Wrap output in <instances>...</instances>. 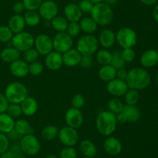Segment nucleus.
<instances>
[{"label": "nucleus", "instance_id": "nucleus-1", "mask_svg": "<svg viewBox=\"0 0 158 158\" xmlns=\"http://www.w3.org/2000/svg\"><path fill=\"white\" fill-rule=\"evenodd\" d=\"M151 81V77L148 71L141 68H134L130 70L126 79L128 88L137 91L148 88Z\"/></svg>", "mask_w": 158, "mask_h": 158}, {"label": "nucleus", "instance_id": "nucleus-2", "mask_svg": "<svg viewBox=\"0 0 158 158\" xmlns=\"http://www.w3.org/2000/svg\"><path fill=\"white\" fill-rule=\"evenodd\" d=\"M117 122L116 115L111 112L103 111L97 116L96 119V127L100 134L110 136L117 129Z\"/></svg>", "mask_w": 158, "mask_h": 158}, {"label": "nucleus", "instance_id": "nucleus-3", "mask_svg": "<svg viewBox=\"0 0 158 158\" xmlns=\"http://www.w3.org/2000/svg\"><path fill=\"white\" fill-rule=\"evenodd\" d=\"M4 94L9 103L20 104L29 96V91L23 84L12 82L6 86Z\"/></svg>", "mask_w": 158, "mask_h": 158}, {"label": "nucleus", "instance_id": "nucleus-4", "mask_svg": "<svg viewBox=\"0 0 158 158\" xmlns=\"http://www.w3.org/2000/svg\"><path fill=\"white\" fill-rule=\"evenodd\" d=\"M91 17L97 25L106 26L112 22L114 18V12L110 6L104 2H100L94 6L90 12Z\"/></svg>", "mask_w": 158, "mask_h": 158}, {"label": "nucleus", "instance_id": "nucleus-5", "mask_svg": "<svg viewBox=\"0 0 158 158\" xmlns=\"http://www.w3.org/2000/svg\"><path fill=\"white\" fill-rule=\"evenodd\" d=\"M99 41L97 37L91 34L82 36L78 40L77 49L82 55H93L97 51Z\"/></svg>", "mask_w": 158, "mask_h": 158}, {"label": "nucleus", "instance_id": "nucleus-6", "mask_svg": "<svg viewBox=\"0 0 158 158\" xmlns=\"http://www.w3.org/2000/svg\"><path fill=\"white\" fill-rule=\"evenodd\" d=\"M116 41L123 49L133 48L137 44V33L131 28L122 27L116 33Z\"/></svg>", "mask_w": 158, "mask_h": 158}, {"label": "nucleus", "instance_id": "nucleus-7", "mask_svg": "<svg viewBox=\"0 0 158 158\" xmlns=\"http://www.w3.org/2000/svg\"><path fill=\"white\" fill-rule=\"evenodd\" d=\"M19 147L23 153L28 156H35L38 154L41 149L40 140L32 133L22 136Z\"/></svg>", "mask_w": 158, "mask_h": 158}, {"label": "nucleus", "instance_id": "nucleus-8", "mask_svg": "<svg viewBox=\"0 0 158 158\" xmlns=\"http://www.w3.org/2000/svg\"><path fill=\"white\" fill-rule=\"evenodd\" d=\"M34 41H35V38L30 33L23 31V32L14 34L11 43H12V46L18 50L19 51L25 52L27 50L33 47Z\"/></svg>", "mask_w": 158, "mask_h": 158}, {"label": "nucleus", "instance_id": "nucleus-9", "mask_svg": "<svg viewBox=\"0 0 158 158\" xmlns=\"http://www.w3.org/2000/svg\"><path fill=\"white\" fill-rule=\"evenodd\" d=\"M73 37H71L66 32L57 33L52 38L53 50L62 54L73 48Z\"/></svg>", "mask_w": 158, "mask_h": 158}, {"label": "nucleus", "instance_id": "nucleus-10", "mask_svg": "<svg viewBox=\"0 0 158 158\" xmlns=\"http://www.w3.org/2000/svg\"><path fill=\"white\" fill-rule=\"evenodd\" d=\"M58 137L60 142L66 147H73L79 141V134L77 129L68 125L59 130Z\"/></svg>", "mask_w": 158, "mask_h": 158}, {"label": "nucleus", "instance_id": "nucleus-11", "mask_svg": "<svg viewBox=\"0 0 158 158\" xmlns=\"http://www.w3.org/2000/svg\"><path fill=\"white\" fill-rule=\"evenodd\" d=\"M35 48L40 55L46 56L53 50L52 39L46 33H41L36 36L34 41Z\"/></svg>", "mask_w": 158, "mask_h": 158}, {"label": "nucleus", "instance_id": "nucleus-12", "mask_svg": "<svg viewBox=\"0 0 158 158\" xmlns=\"http://www.w3.org/2000/svg\"><path fill=\"white\" fill-rule=\"evenodd\" d=\"M58 6L52 0H46L43 2L39 8V14L43 20L51 21L58 14Z\"/></svg>", "mask_w": 158, "mask_h": 158}, {"label": "nucleus", "instance_id": "nucleus-13", "mask_svg": "<svg viewBox=\"0 0 158 158\" xmlns=\"http://www.w3.org/2000/svg\"><path fill=\"white\" fill-rule=\"evenodd\" d=\"M65 121L68 126L78 129L83 122V115L80 109L70 107L65 114Z\"/></svg>", "mask_w": 158, "mask_h": 158}, {"label": "nucleus", "instance_id": "nucleus-14", "mask_svg": "<svg viewBox=\"0 0 158 158\" xmlns=\"http://www.w3.org/2000/svg\"><path fill=\"white\" fill-rule=\"evenodd\" d=\"M129 89L126 81L120 80L118 78H114L110 81L107 82L106 91L109 94L114 97H121L125 94L127 91Z\"/></svg>", "mask_w": 158, "mask_h": 158}, {"label": "nucleus", "instance_id": "nucleus-15", "mask_svg": "<svg viewBox=\"0 0 158 158\" xmlns=\"http://www.w3.org/2000/svg\"><path fill=\"white\" fill-rule=\"evenodd\" d=\"M45 64H46V67H47L48 69L51 70V71L60 70L63 65V54L55 50H52V52L46 55Z\"/></svg>", "mask_w": 158, "mask_h": 158}, {"label": "nucleus", "instance_id": "nucleus-16", "mask_svg": "<svg viewBox=\"0 0 158 158\" xmlns=\"http://www.w3.org/2000/svg\"><path fill=\"white\" fill-rule=\"evenodd\" d=\"M104 150L108 154L111 156H117L122 151V143L120 140L114 136H107L103 142Z\"/></svg>", "mask_w": 158, "mask_h": 158}, {"label": "nucleus", "instance_id": "nucleus-17", "mask_svg": "<svg viewBox=\"0 0 158 158\" xmlns=\"http://www.w3.org/2000/svg\"><path fill=\"white\" fill-rule=\"evenodd\" d=\"M9 71L11 74L16 77H24L29 74V64L24 60H15L10 64Z\"/></svg>", "mask_w": 158, "mask_h": 158}, {"label": "nucleus", "instance_id": "nucleus-18", "mask_svg": "<svg viewBox=\"0 0 158 158\" xmlns=\"http://www.w3.org/2000/svg\"><path fill=\"white\" fill-rule=\"evenodd\" d=\"M81 58L82 54L77 50V49L71 48L70 50L63 54V64L69 68H73L80 65Z\"/></svg>", "mask_w": 158, "mask_h": 158}, {"label": "nucleus", "instance_id": "nucleus-19", "mask_svg": "<svg viewBox=\"0 0 158 158\" xmlns=\"http://www.w3.org/2000/svg\"><path fill=\"white\" fill-rule=\"evenodd\" d=\"M140 64L143 67L151 68L158 64V52L157 50H148L140 56Z\"/></svg>", "mask_w": 158, "mask_h": 158}, {"label": "nucleus", "instance_id": "nucleus-20", "mask_svg": "<svg viewBox=\"0 0 158 158\" xmlns=\"http://www.w3.org/2000/svg\"><path fill=\"white\" fill-rule=\"evenodd\" d=\"M82 12L76 3H69L64 8L65 18L69 22H79L81 20Z\"/></svg>", "mask_w": 158, "mask_h": 158}, {"label": "nucleus", "instance_id": "nucleus-21", "mask_svg": "<svg viewBox=\"0 0 158 158\" xmlns=\"http://www.w3.org/2000/svg\"><path fill=\"white\" fill-rule=\"evenodd\" d=\"M98 41L105 49L112 47L116 42V34L110 29H103L99 36Z\"/></svg>", "mask_w": 158, "mask_h": 158}, {"label": "nucleus", "instance_id": "nucleus-22", "mask_svg": "<svg viewBox=\"0 0 158 158\" xmlns=\"http://www.w3.org/2000/svg\"><path fill=\"white\" fill-rule=\"evenodd\" d=\"M23 114L26 116H32L36 113L38 110V102L33 97L28 96L20 103Z\"/></svg>", "mask_w": 158, "mask_h": 158}, {"label": "nucleus", "instance_id": "nucleus-23", "mask_svg": "<svg viewBox=\"0 0 158 158\" xmlns=\"http://www.w3.org/2000/svg\"><path fill=\"white\" fill-rule=\"evenodd\" d=\"M121 114L126 122H136L140 118V111L136 105H124Z\"/></svg>", "mask_w": 158, "mask_h": 158}, {"label": "nucleus", "instance_id": "nucleus-24", "mask_svg": "<svg viewBox=\"0 0 158 158\" xmlns=\"http://www.w3.org/2000/svg\"><path fill=\"white\" fill-rule=\"evenodd\" d=\"M8 26L14 34L23 32L26 26L24 18L20 14H15L9 19Z\"/></svg>", "mask_w": 158, "mask_h": 158}, {"label": "nucleus", "instance_id": "nucleus-25", "mask_svg": "<svg viewBox=\"0 0 158 158\" xmlns=\"http://www.w3.org/2000/svg\"><path fill=\"white\" fill-rule=\"evenodd\" d=\"M21 52L13 46H9L3 49L0 53V58L5 63H12L19 59Z\"/></svg>", "mask_w": 158, "mask_h": 158}, {"label": "nucleus", "instance_id": "nucleus-26", "mask_svg": "<svg viewBox=\"0 0 158 158\" xmlns=\"http://www.w3.org/2000/svg\"><path fill=\"white\" fill-rule=\"evenodd\" d=\"M15 120L6 112L0 113V133L8 134L14 129Z\"/></svg>", "mask_w": 158, "mask_h": 158}, {"label": "nucleus", "instance_id": "nucleus-27", "mask_svg": "<svg viewBox=\"0 0 158 158\" xmlns=\"http://www.w3.org/2000/svg\"><path fill=\"white\" fill-rule=\"evenodd\" d=\"M80 150L82 154L87 157H94L97 153V147L89 139H84L80 143Z\"/></svg>", "mask_w": 158, "mask_h": 158}, {"label": "nucleus", "instance_id": "nucleus-28", "mask_svg": "<svg viewBox=\"0 0 158 158\" xmlns=\"http://www.w3.org/2000/svg\"><path fill=\"white\" fill-rule=\"evenodd\" d=\"M99 77L102 81L106 82L110 81L113 79L116 78L117 69L111 64L103 65L99 70Z\"/></svg>", "mask_w": 158, "mask_h": 158}, {"label": "nucleus", "instance_id": "nucleus-29", "mask_svg": "<svg viewBox=\"0 0 158 158\" xmlns=\"http://www.w3.org/2000/svg\"><path fill=\"white\" fill-rule=\"evenodd\" d=\"M80 29L86 34H92L97 29V23L94 21L92 17H84L81 19L79 23Z\"/></svg>", "mask_w": 158, "mask_h": 158}, {"label": "nucleus", "instance_id": "nucleus-30", "mask_svg": "<svg viewBox=\"0 0 158 158\" xmlns=\"http://www.w3.org/2000/svg\"><path fill=\"white\" fill-rule=\"evenodd\" d=\"M14 129L16 131V133L20 136H25V135L32 133V127L30 123L25 119H19L15 121V125H14Z\"/></svg>", "mask_w": 158, "mask_h": 158}, {"label": "nucleus", "instance_id": "nucleus-31", "mask_svg": "<svg viewBox=\"0 0 158 158\" xmlns=\"http://www.w3.org/2000/svg\"><path fill=\"white\" fill-rule=\"evenodd\" d=\"M69 21L65 17L61 15H56L51 20V26L52 29L57 33L66 32Z\"/></svg>", "mask_w": 158, "mask_h": 158}, {"label": "nucleus", "instance_id": "nucleus-32", "mask_svg": "<svg viewBox=\"0 0 158 158\" xmlns=\"http://www.w3.org/2000/svg\"><path fill=\"white\" fill-rule=\"evenodd\" d=\"M23 18L26 25L31 27L38 26L41 20V16L36 11H26L23 15Z\"/></svg>", "mask_w": 158, "mask_h": 158}, {"label": "nucleus", "instance_id": "nucleus-33", "mask_svg": "<svg viewBox=\"0 0 158 158\" xmlns=\"http://www.w3.org/2000/svg\"><path fill=\"white\" fill-rule=\"evenodd\" d=\"M59 129L56 125H47L41 131V136L44 140L52 141L58 136Z\"/></svg>", "mask_w": 158, "mask_h": 158}, {"label": "nucleus", "instance_id": "nucleus-34", "mask_svg": "<svg viewBox=\"0 0 158 158\" xmlns=\"http://www.w3.org/2000/svg\"><path fill=\"white\" fill-rule=\"evenodd\" d=\"M123 107H124V105L119 98L114 97L108 101V111L111 112L114 114L117 115L121 112L123 109Z\"/></svg>", "mask_w": 158, "mask_h": 158}, {"label": "nucleus", "instance_id": "nucleus-35", "mask_svg": "<svg viewBox=\"0 0 158 158\" xmlns=\"http://www.w3.org/2000/svg\"><path fill=\"white\" fill-rule=\"evenodd\" d=\"M123 96H124L126 105H136V104L138 102L139 99H140L139 91L137 90L132 89V88H129Z\"/></svg>", "mask_w": 158, "mask_h": 158}, {"label": "nucleus", "instance_id": "nucleus-36", "mask_svg": "<svg viewBox=\"0 0 158 158\" xmlns=\"http://www.w3.org/2000/svg\"><path fill=\"white\" fill-rule=\"evenodd\" d=\"M97 60L100 64L103 65H107L110 64L111 60H112V53L107 49H103L100 50L97 53Z\"/></svg>", "mask_w": 158, "mask_h": 158}, {"label": "nucleus", "instance_id": "nucleus-37", "mask_svg": "<svg viewBox=\"0 0 158 158\" xmlns=\"http://www.w3.org/2000/svg\"><path fill=\"white\" fill-rule=\"evenodd\" d=\"M110 64L113 67H114L117 70L124 68L126 63L123 60V59L122 58L121 52L120 51L117 50L112 53V60H111Z\"/></svg>", "mask_w": 158, "mask_h": 158}, {"label": "nucleus", "instance_id": "nucleus-38", "mask_svg": "<svg viewBox=\"0 0 158 158\" xmlns=\"http://www.w3.org/2000/svg\"><path fill=\"white\" fill-rule=\"evenodd\" d=\"M14 33L8 26H0V42L7 43L10 42L13 37Z\"/></svg>", "mask_w": 158, "mask_h": 158}, {"label": "nucleus", "instance_id": "nucleus-39", "mask_svg": "<svg viewBox=\"0 0 158 158\" xmlns=\"http://www.w3.org/2000/svg\"><path fill=\"white\" fill-rule=\"evenodd\" d=\"M39 57H40V54L38 51L35 50V48H30V49L27 50L24 52L23 54V58L24 60L27 64H31L32 62L37 61Z\"/></svg>", "mask_w": 158, "mask_h": 158}, {"label": "nucleus", "instance_id": "nucleus-40", "mask_svg": "<svg viewBox=\"0 0 158 158\" xmlns=\"http://www.w3.org/2000/svg\"><path fill=\"white\" fill-rule=\"evenodd\" d=\"M6 113L8 115H9L11 117L13 118V119L19 118L23 115V112H22L20 104L9 103L7 110H6Z\"/></svg>", "mask_w": 158, "mask_h": 158}, {"label": "nucleus", "instance_id": "nucleus-41", "mask_svg": "<svg viewBox=\"0 0 158 158\" xmlns=\"http://www.w3.org/2000/svg\"><path fill=\"white\" fill-rule=\"evenodd\" d=\"M80 26L79 22H69L66 32L71 37H76L80 34Z\"/></svg>", "mask_w": 158, "mask_h": 158}, {"label": "nucleus", "instance_id": "nucleus-42", "mask_svg": "<svg viewBox=\"0 0 158 158\" xmlns=\"http://www.w3.org/2000/svg\"><path fill=\"white\" fill-rule=\"evenodd\" d=\"M43 69H44V67L43 64L39 61L32 62L29 64V74L33 76H38L41 74Z\"/></svg>", "mask_w": 158, "mask_h": 158}, {"label": "nucleus", "instance_id": "nucleus-43", "mask_svg": "<svg viewBox=\"0 0 158 158\" xmlns=\"http://www.w3.org/2000/svg\"><path fill=\"white\" fill-rule=\"evenodd\" d=\"M43 0H23V3L26 11H35L41 6Z\"/></svg>", "mask_w": 158, "mask_h": 158}, {"label": "nucleus", "instance_id": "nucleus-44", "mask_svg": "<svg viewBox=\"0 0 158 158\" xmlns=\"http://www.w3.org/2000/svg\"><path fill=\"white\" fill-rule=\"evenodd\" d=\"M120 52H121L122 58L126 64L132 62L136 57V52L133 48H125Z\"/></svg>", "mask_w": 158, "mask_h": 158}, {"label": "nucleus", "instance_id": "nucleus-45", "mask_svg": "<svg viewBox=\"0 0 158 158\" xmlns=\"http://www.w3.org/2000/svg\"><path fill=\"white\" fill-rule=\"evenodd\" d=\"M58 158H77V152L73 147H66L60 151Z\"/></svg>", "mask_w": 158, "mask_h": 158}, {"label": "nucleus", "instance_id": "nucleus-46", "mask_svg": "<svg viewBox=\"0 0 158 158\" xmlns=\"http://www.w3.org/2000/svg\"><path fill=\"white\" fill-rule=\"evenodd\" d=\"M85 102H86L85 97L81 94H77L74 95L73 97L72 100H71L72 107L75 108H78V109H80L82 107L84 106Z\"/></svg>", "mask_w": 158, "mask_h": 158}, {"label": "nucleus", "instance_id": "nucleus-47", "mask_svg": "<svg viewBox=\"0 0 158 158\" xmlns=\"http://www.w3.org/2000/svg\"><path fill=\"white\" fill-rule=\"evenodd\" d=\"M78 6L81 10L82 13L89 14L92 11L94 4H93L89 0H81Z\"/></svg>", "mask_w": 158, "mask_h": 158}, {"label": "nucleus", "instance_id": "nucleus-48", "mask_svg": "<svg viewBox=\"0 0 158 158\" xmlns=\"http://www.w3.org/2000/svg\"><path fill=\"white\" fill-rule=\"evenodd\" d=\"M9 146V137L6 134L0 133V155L8 150Z\"/></svg>", "mask_w": 158, "mask_h": 158}, {"label": "nucleus", "instance_id": "nucleus-49", "mask_svg": "<svg viewBox=\"0 0 158 158\" xmlns=\"http://www.w3.org/2000/svg\"><path fill=\"white\" fill-rule=\"evenodd\" d=\"M93 64V57L92 55H82L81 60H80V65L81 68L87 69L91 67Z\"/></svg>", "mask_w": 158, "mask_h": 158}, {"label": "nucleus", "instance_id": "nucleus-50", "mask_svg": "<svg viewBox=\"0 0 158 158\" xmlns=\"http://www.w3.org/2000/svg\"><path fill=\"white\" fill-rule=\"evenodd\" d=\"M9 105V102L5 96V94L0 93V113L6 112Z\"/></svg>", "mask_w": 158, "mask_h": 158}, {"label": "nucleus", "instance_id": "nucleus-51", "mask_svg": "<svg viewBox=\"0 0 158 158\" xmlns=\"http://www.w3.org/2000/svg\"><path fill=\"white\" fill-rule=\"evenodd\" d=\"M12 9L15 14H21L25 10V6L23 2H16L12 6Z\"/></svg>", "mask_w": 158, "mask_h": 158}, {"label": "nucleus", "instance_id": "nucleus-52", "mask_svg": "<svg viewBox=\"0 0 158 158\" xmlns=\"http://www.w3.org/2000/svg\"><path fill=\"white\" fill-rule=\"evenodd\" d=\"M127 74H128V71H127L124 68L117 69L116 78L120 79V80H123V81H126L127 77Z\"/></svg>", "mask_w": 158, "mask_h": 158}, {"label": "nucleus", "instance_id": "nucleus-53", "mask_svg": "<svg viewBox=\"0 0 158 158\" xmlns=\"http://www.w3.org/2000/svg\"><path fill=\"white\" fill-rule=\"evenodd\" d=\"M11 151L12 152V153H14V154L16 156V157H19V156H22V153H23V151H22L21 148H20L19 145L17 146V145H15L13 146V147H12V148L10 149Z\"/></svg>", "mask_w": 158, "mask_h": 158}, {"label": "nucleus", "instance_id": "nucleus-54", "mask_svg": "<svg viewBox=\"0 0 158 158\" xmlns=\"http://www.w3.org/2000/svg\"><path fill=\"white\" fill-rule=\"evenodd\" d=\"M0 158H17L16 156L11 151L9 150H6V152H4L3 153H2Z\"/></svg>", "mask_w": 158, "mask_h": 158}, {"label": "nucleus", "instance_id": "nucleus-55", "mask_svg": "<svg viewBox=\"0 0 158 158\" xmlns=\"http://www.w3.org/2000/svg\"><path fill=\"white\" fill-rule=\"evenodd\" d=\"M140 1L147 6H152V5L155 4L158 0H140Z\"/></svg>", "mask_w": 158, "mask_h": 158}, {"label": "nucleus", "instance_id": "nucleus-56", "mask_svg": "<svg viewBox=\"0 0 158 158\" xmlns=\"http://www.w3.org/2000/svg\"><path fill=\"white\" fill-rule=\"evenodd\" d=\"M153 16H154L155 21L158 23V5L154 7V10H153Z\"/></svg>", "mask_w": 158, "mask_h": 158}, {"label": "nucleus", "instance_id": "nucleus-57", "mask_svg": "<svg viewBox=\"0 0 158 158\" xmlns=\"http://www.w3.org/2000/svg\"><path fill=\"white\" fill-rule=\"evenodd\" d=\"M106 4H107L108 6H112V5H115L118 2L119 0H104Z\"/></svg>", "mask_w": 158, "mask_h": 158}, {"label": "nucleus", "instance_id": "nucleus-58", "mask_svg": "<svg viewBox=\"0 0 158 158\" xmlns=\"http://www.w3.org/2000/svg\"><path fill=\"white\" fill-rule=\"evenodd\" d=\"M89 1L93 3V4H97V3H100V2H102L103 1V0H89Z\"/></svg>", "mask_w": 158, "mask_h": 158}, {"label": "nucleus", "instance_id": "nucleus-59", "mask_svg": "<svg viewBox=\"0 0 158 158\" xmlns=\"http://www.w3.org/2000/svg\"><path fill=\"white\" fill-rule=\"evenodd\" d=\"M45 158H58V157H57L56 156H55V155H49V156H47Z\"/></svg>", "mask_w": 158, "mask_h": 158}, {"label": "nucleus", "instance_id": "nucleus-60", "mask_svg": "<svg viewBox=\"0 0 158 158\" xmlns=\"http://www.w3.org/2000/svg\"><path fill=\"white\" fill-rule=\"evenodd\" d=\"M17 158H28V157H26V156H19V157H17Z\"/></svg>", "mask_w": 158, "mask_h": 158}, {"label": "nucleus", "instance_id": "nucleus-61", "mask_svg": "<svg viewBox=\"0 0 158 158\" xmlns=\"http://www.w3.org/2000/svg\"><path fill=\"white\" fill-rule=\"evenodd\" d=\"M83 158H94V157H87V156H84V157Z\"/></svg>", "mask_w": 158, "mask_h": 158}, {"label": "nucleus", "instance_id": "nucleus-62", "mask_svg": "<svg viewBox=\"0 0 158 158\" xmlns=\"http://www.w3.org/2000/svg\"><path fill=\"white\" fill-rule=\"evenodd\" d=\"M157 84H158V74H157Z\"/></svg>", "mask_w": 158, "mask_h": 158}, {"label": "nucleus", "instance_id": "nucleus-63", "mask_svg": "<svg viewBox=\"0 0 158 158\" xmlns=\"http://www.w3.org/2000/svg\"><path fill=\"white\" fill-rule=\"evenodd\" d=\"M157 52H158V49H157Z\"/></svg>", "mask_w": 158, "mask_h": 158}]
</instances>
